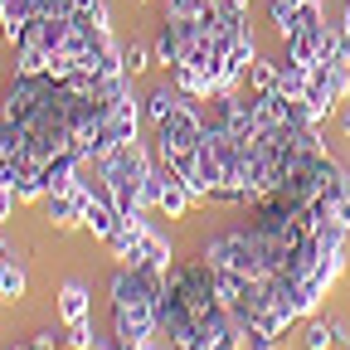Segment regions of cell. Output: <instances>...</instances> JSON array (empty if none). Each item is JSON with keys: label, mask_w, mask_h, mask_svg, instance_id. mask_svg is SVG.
<instances>
[{"label": "cell", "mask_w": 350, "mask_h": 350, "mask_svg": "<svg viewBox=\"0 0 350 350\" xmlns=\"http://www.w3.org/2000/svg\"><path fill=\"white\" fill-rule=\"evenodd\" d=\"M151 156L142 151V142H126V146H112L103 161H98V190L117 204V214L126 219V214H137V209H146L142 204V180L151 175Z\"/></svg>", "instance_id": "6da1fadb"}, {"label": "cell", "mask_w": 350, "mask_h": 350, "mask_svg": "<svg viewBox=\"0 0 350 350\" xmlns=\"http://www.w3.org/2000/svg\"><path fill=\"white\" fill-rule=\"evenodd\" d=\"M200 258L209 262V268H219V273H239V278H268V273H273L268 262H262V253H258V243H253L248 229L214 234V239L204 243Z\"/></svg>", "instance_id": "7a4b0ae2"}, {"label": "cell", "mask_w": 350, "mask_h": 350, "mask_svg": "<svg viewBox=\"0 0 350 350\" xmlns=\"http://www.w3.org/2000/svg\"><path fill=\"white\" fill-rule=\"evenodd\" d=\"M137 126H142V103L137 93H126L117 103H107V126H103V146H126V142H137Z\"/></svg>", "instance_id": "3957f363"}, {"label": "cell", "mask_w": 350, "mask_h": 350, "mask_svg": "<svg viewBox=\"0 0 350 350\" xmlns=\"http://www.w3.org/2000/svg\"><path fill=\"white\" fill-rule=\"evenodd\" d=\"M137 268H151V273H170L175 262H170V239L161 234V229H142V239H137Z\"/></svg>", "instance_id": "277c9868"}, {"label": "cell", "mask_w": 350, "mask_h": 350, "mask_svg": "<svg viewBox=\"0 0 350 350\" xmlns=\"http://www.w3.org/2000/svg\"><path fill=\"white\" fill-rule=\"evenodd\" d=\"M117 224H122V214H117V204H112L103 190H93V195L83 200V229H93L98 239H107Z\"/></svg>", "instance_id": "5b68a950"}, {"label": "cell", "mask_w": 350, "mask_h": 350, "mask_svg": "<svg viewBox=\"0 0 350 350\" xmlns=\"http://www.w3.org/2000/svg\"><path fill=\"white\" fill-rule=\"evenodd\" d=\"M190 204H195V195L185 190L180 175H175V170L165 165V190H161V204H156V209H161L165 219H185V209H190Z\"/></svg>", "instance_id": "8992f818"}, {"label": "cell", "mask_w": 350, "mask_h": 350, "mask_svg": "<svg viewBox=\"0 0 350 350\" xmlns=\"http://www.w3.org/2000/svg\"><path fill=\"white\" fill-rule=\"evenodd\" d=\"M170 83L180 88L185 98H195V103H204V98L214 93V78H209L204 68H195V64H175V68H170Z\"/></svg>", "instance_id": "52a82bcc"}, {"label": "cell", "mask_w": 350, "mask_h": 350, "mask_svg": "<svg viewBox=\"0 0 350 350\" xmlns=\"http://www.w3.org/2000/svg\"><path fill=\"white\" fill-rule=\"evenodd\" d=\"M306 83H312V68H306V64H292V59L278 64V93L287 103H301L306 98Z\"/></svg>", "instance_id": "ba28073f"}, {"label": "cell", "mask_w": 350, "mask_h": 350, "mask_svg": "<svg viewBox=\"0 0 350 350\" xmlns=\"http://www.w3.org/2000/svg\"><path fill=\"white\" fill-rule=\"evenodd\" d=\"M88 306H93V297H88L83 282H64V287H59V321H64V326H68V321H83Z\"/></svg>", "instance_id": "9c48e42d"}, {"label": "cell", "mask_w": 350, "mask_h": 350, "mask_svg": "<svg viewBox=\"0 0 350 350\" xmlns=\"http://www.w3.org/2000/svg\"><path fill=\"white\" fill-rule=\"evenodd\" d=\"M180 103H185L180 88H175V83H161L156 93L146 98V117H151V126H156V122H165V117H170L175 107H180Z\"/></svg>", "instance_id": "30bf717a"}, {"label": "cell", "mask_w": 350, "mask_h": 350, "mask_svg": "<svg viewBox=\"0 0 350 350\" xmlns=\"http://www.w3.org/2000/svg\"><path fill=\"white\" fill-rule=\"evenodd\" d=\"M0 297H5V301L25 297V268L15 262V253H5V258H0Z\"/></svg>", "instance_id": "8fae6325"}, {"label": "cell", "mask_w": 350, "mask_h": 350, "mask_svg": "<svg viewBox=\"0 0 350 350\" xmlns=\"http://www.w3.org/2000/svg\"><path fill=\"white\" fill-rule=\"evenodd\" d=\"M73 20H83L88 29H112L107 0H73Z\"/></svg>", "instance_id": "7c38bea8"}, {"label": "cell", "mask_w": 350, "mask_h": 350, "mask_svg": "<svg viewBox=\"0 0 350 350\" xmlns=\"http://www.w3.org/2000/svg\"><path fill=\"white\" fill-rule=\"evenodd\" d=\"M340 340V321H312L306 326V350H331Z\"/></svg>", "instance_id": "4fadbf2b"}, {"label": "cell", "mask_w": 350, "mask_h": 350, "mask_svg": "<svg viewBox=\"0 0 350 350\" xmlns=\"http://www.w3.org/2000/svg\"><path fill=\"white\" fill-rule=\"evenodd\" d=\"M248 83H253V93H278V64H268V59H253Z\"/></svg>", "instance_id": "5bb4252c"}, {"label": "cell", "mask_w": 350, "mask_h": 350, "mask_svg": "<svg viewBox=\"0 0 350 350\" xmlns=\"http://www.w3.org/2000/svg\"><path fill=\"white\" fill-rule=\"evenodd\" d=\"M64 345L68 350H98V340H93V321H68V331H64Z\"/></svg>", "instance_id": "9a60e30c"}, {"label": "cell", "mask_w": 350, "mask_h": 350, "mask_svg": "<svg viewBox=\"0 0 350 350\" xmlns=\"http://www.w3.org/2000/svg\"><path fill=\"white\" fill-rule=\"evenodd\" d=\"M156 54L146 49V44H126L122 49V68H126V78H137V73H146V64H151Z\"/></svg>", "instance_id": "2e32d148"}, {"label": "cell", "mask_w": 350, "mask_h": 350, "mask_svg": "<svg viewBox=\"0 0 350 350\" xmlns=\"http://www.w3.org/2000/svg\"><path fill=\"white\" fill-rule=\"evenodd\" d=\"M161 190H165V165L156 161V165H151V175L142 180V204H146V209H156V204H161Z\"/></svg>", "instance_id": "e0dca14e"}, {"label": "cell", "mask_w": 350, "mask_h": 350, "mask_svg": "<svg viewBox=\"0 0 350 350\" xmlns=\"http://www.w3.org/2000/svg\"><path fill=\"white\" fill-rule=\"evenodd\" d=\"M243 345H248V350H278V336H268V331L248 326V331H243Z\"/></svg>", "instance_id": "ac0fdd59"}, {"label": "cell", "mask_w": 350, "mask_h": 350, "mask_svg": "<svg viewBox=\"0 0 350 350\" xmlns=\"http://www.w3.org/2000/svg\"><path fill=\"white\" fill-rule=\"evenodd\" d=\"M15 204H20V195H15V185H5V180H0V224H5V219L15 214Z\"/></svg>", "instance_id": "d6986e66"}, {"label": "cell", "mask_w": 350, "mask_h": 350, "mask_svg": "<svg viewBox=\"0 0 350 350\" xmlns=\"http://www.w3.org/2000/svg\"><path fill=\"white\" fill-rule=\"evenodd\" d=\"M209 350H243V331H239V326H229V331L219 336V340H214Z\"/></svg>", "instance_id": "ffe728a7"}, {"label": "cell", "mask_w": 350, "mask_h": 350, "mask_svg": "<svg viewBox=\"0 0 350 350\" xmlns=\"http://www.w3.org/2000/svg\"><path fill=\"white\" fill-rule=\"evenodd\" d=\"M224 10H239V15H248V0H219Z\"/></svg>", "instance_id": "44dd1931"}, {"label": "cell", "mask_w": 350, "mask_h": 350, "mask_svg": "<svg viewBox=\"0 0 350 350\" xmlns=\"http://www.w3.org/2000/svg\"><path fill=\"white\" fill-rule=\"evenodd\" d=\"M340 224L350 229V190H345V200H340Z\"/></svg>", "instance_id": "7402d4cb"}, {"label": "cell", "mask_w": 350, "mask_h": 350, "mask_svg": "<svg viewBox=\"0 0 350 350\" xmlns=\"http://www.w3.org/2000/svg\"><path fill=\"white\" fill-rule=\"evenodd\" d=\"M340 34L350 39V5H345V15H340Z\"/></svg>", "instance_id": "603a6c76"}, {"label": "cell", "mask_w": 350, "mask_h": 350, "mask_svg": "<svg viewBox=\"0 0 350 350\" xmlns=\"http://www.w3.org/2000/svg\"><path fill=\"white\" fill-rule=\"evenodd\" d=\"M340 131H345V137H350V112H345V117H340Z\"/></svg>", "instance_id": "cb8c5ba5"}, {"label": "cell", "mask_w": 350, "mask_h": 350, "mask_svg": "<svg viewBox=\"0 0 350 350\" xmlns=\"http://www.w3.org/2000/svg\"><path fill=\"white\" fill-rule=\"evenodd\" d=\"M345 68H350V39H345Z\"/></svg>", "instance_id": "d4e9b609"}, {"label": "cell", "mask_w": 350, "mask_h": 350, "mask_svg": "<svg viewBox=\"0 0 350 350\" xmlns=\"http://www.w3.org/2000/svg\"><path fill=\"white\" fill-rule=\"evenodd\" d=\"M137 350H151V340H142V345H137Z\"/></svg>", "instance_id": "484cf974"}, {"label": "cell", "mask_w": 350, "mask_h": 350, "mask_svg": "<svg viewBox=\"0 0 350 350\" xmlns=\"http://www.w3.org/2000/svg\"><path fill=\"white\" fill-rule=\"evenodd\" d=\"M5 253H10V248H5V243H0V258H5Z\"/></svg>", "instance_id": "4316f807"}, {"label": "cell", "mask_w": 350, "mask_h": 350, "mask_svg": "<svg viewBox=\"0 0 350 350\" xmlns=\"http://www.w3.org/2000/svg\"><path fill=\"white\" fill-rule=\"evenodd\" d=\"M345 350H350V345H345Z\"/></svg>", "instance_id": "83f0119b"}]
</instances>
